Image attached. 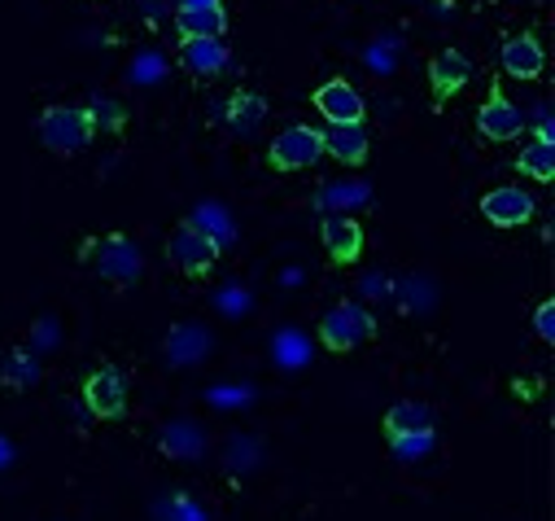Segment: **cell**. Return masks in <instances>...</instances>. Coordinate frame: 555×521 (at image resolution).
Returning a JSON list of instances; mask_svg holds the SVG:
<instances>
[{"instance_id": "obj_1", "label": "cell", "mask_w": 555, "mask_h": 521, "mask_svg": "<svg viewBox=\"0 0 555 521\" xmlns=\"http://www.w3.org/2000/svg\"><path fill=\"white\" fill-rule=\"evenodd\" d=\"M92 137H96V123H92V114L83 105H49L40 114V141L62 158L79 154Z\"/></svg>"}, {"instance_id": "obj_2", "label": "cell", "mask_w": 555, "mask_h": 521, "mask_svg": "<svg viewBox=\"0 0 555 521\" xmlns=\"http://www.w3.org/2000/svg\"><path fill=\"white\" fill-rule=\"evenodd\" d=\"M376 338V316L363 303H337L324 320H320V346L333 355H346L363 342Z\"/></svg>"}, {"instance_id": "obj_3", "label": "cell", "mask_w": 555, "mask_h": 521, "mask_svg": "<svg viewBox=\"0 0 555 521\" xmlns=\"http://www.w3.org/2000/svg\"><path fill=\"white\" fill-rule=\"evenodd\" d=\"M167 258H171L176 272H184V277L197 281V277H206L219 264V241L210 232L193 228V224H180L171 232V241H167Z\"/></svg>"}, {"instance_id": "obj_4", "label": "cell", "mask_w": 555, "mask_h": 521, "mask_svg": "<svg viewBox=\"0 0 555 521\" xmlns=\"http://www.w3.org/2000/svg\"><path fill=\"white\" fill-rule=\"evenodd\" d=\"M83 404L96 421H122L127 417V377L114 364H96L83 377Z\"/></svg>"}, {"instance_id": "obj_5", "label": "cell", "mask_w": 555, "mask_h": 521, "mask_svg": "<svg viewBox=\"0 0 555 521\" xmlns=\"http://www.w3.org/2000/svg\"><path fill=\"white\" fill-rule=\"evenodd\" d=\"M267 158H271L275 171H307V167H315L324 158L320 132H315V127H307V123H294V127H285V132L271 141Z\"/></svg>"}, {"instance_id": "obj_6", "label": "cell", "mask_w": 555, "mask_h": 521, "mask_svg": "<svg viewBox=\"0 0 555 521\" xmlns=\"http://www.w3.org/2000/svg\"><path fill=\"white\" fill-rule=\"evenodd\" d=\"M315 110L324 114V123H363L367 114V101L359 97V88L350 79H328L315 88Z\"/></svg>"}, {"instance_id": "obj_7", "label": "cell", "mask_w": 555, "mask_h": 521, "mask_svg": "<svg viewBox=\"0 0 555 521\" xmlns=\"http://www.w3.org/2000/svg\"><path fill=\"white\" fill-rule=\"evenodd\" d=\"M520 127H525V114L503 97V88L494 84L490 88V97L481 101V110H477V132L486 137V141H512V137H520Z\"/></svg>"}, {"instance_id": "obj_8", "label": "cell", "mask_w": 555, "mask_h": 521, "mask_svg": "<svg viewBox=\"0 0 555 521\" xmlns=\"http://www.w3.org/2000/svg\"><path fill=\"white\" fill-rule=\"evenodd\" d=\"M320 241H324V250H328L333 264L350 268V264H359V254H363V224L350 219V215H324Z\"/></svg>"}, {"instance_id": "obj_9", "label": "cell", "mask_w": 555, "mask_h": 521, "mask_svg": "<svg viewBox=\"0 0 555 521\" xmlns=\"http://www.w3.org/2000/svg\"><path fill=\"white\" fill-rule=\"evenodd\" d=\"M320 145H324V154H333L346 167H363L367 154H372V141H367L363 123H328L320 132Z\"/></svg>"}, {"instance_id": "obj_10", "label": "cell", "mask_w": 555, "mask_h": 521, "mask_svg": "<svg viewBox=\"0 0 555 521\" xmlns=\"http://www.w3.org/2000/svg\"><path fill=\"white\" fill-rule=\"evenodd\" d=\"M481 215L494 224V228H520L533 219V198L516 185H503V189H490L481 198Z\"/></svg>"}, {"instance_id": "obj_11", "label": "cell", "mask_w": 555, "mask_h": 521, "mask_svg": "<svg viewBox=\"0 0 555 521\" xmlns=\"http://www.w3.org/2000/svg\"><path fill=\"white\" fill-rule=\"evenodd\" d=\"M380 430H385L389 443L406 439V434H438V417H434V408L425 399H402L380 417Z\"/></svg>"}, {"instance_id": "obj_12", "label": "cell", "mask_w": 555, "mask_h": 521, "mask_svg": "<svg viewBox=\"0 0 555 521\" xmlns=\"http://www.w3.org/2000/svg\"><path fill=\"white\" fill-rule=\"evenodd\" d=\"M503 71L512 75V79H538L542 71H546V49L538 45V36H529V31H520V36H512L507 45H503Z\"/></svg>"}, {"instance_id": "obj_13", "label": "cell", "mask_w": 555, "mask_h": 521, "mask_svg": "<svg viewBox=\"0 0 555 521\" xmlns=\"http://www.w3.org/2000/svg\"><path fill=\"white\" fill-rule=\"evenodd\" d=\"M473 79V62L460 53V49H442L429 66V84H434V101H447L455 97L464 84Z\"/></svg>"}, {"instance_id": "obj_14", "label": "cell", "mask_w": 555, "mask_h": 521, "mask_svg": "<svg viewBox=\"0 0 555 521\" xmlns=\"http://www.w3.org/2000/svg\"><path fill=\"white\" fill-rule=\"evenodd\" d=\"M176 27L180 40H219L228 31V10L219 5H193V10H176Z\"/></svg>"}, {"instance_id": "obj_15", "label": "cell", "mask_w": 555, "mask_h": 521, "mask_svg": "<svg viewBox=\"0 0 555 521\" xmlns=\"http://www.w3.org/2000/svg\"><path fill=\"white\" fill-rule=\"evenodd\" d=\"M158 447H163V456H171V460H197V456L206 452V434H202V425H193V421H167L163 434H158Z\"/></svg>"}, {"instance_id": "obj_16", "label": "cell", "mask_w": 555, "mask_h": 521, "mask_svg": "<svg viewBox=\"0 0 555 521\" xmlns=\"http://www.w3.org/2000/svg\"><path fill=\"white\" fill-rule=\"evenodd\" d=\"M180 62L193 75L210 79V75H219L228 66V49H223V40H180Z\"/></svg>"}, {"instance_id": "obj_17", "label": "cell", "mask_w": 555, "mask_h": 521, "mask_svg": "<svg viewBox=\"0 0 555 521\" xmlns=\"http://www.w3.org/2000/svg\"><path fill=\"white\" fill-rule=\"evenodd\" d=\"M206 351H210V333H206L202 325H176V329L167 333V355H171V364H202Z\"/></svg>"}, {"instance_id": "obj_18", "label": "cell", "mask_w": 555, "mask_h": 521, "mask_svg": "<svg viewBox=\"0 0 555 521\" xmlns=\"http://www.w3.org/2000/svg\"><path fill=\"white\" fill-rule=\"evenodd\" d=\"M516 171H520L525 180L551 185V180H555V141H529V145L516 154Z\"/></svg>"}, {"instance_id": "obj_19", "label": "cell", "mask_w": 555, "mask_h": 521, "mask_svg": "<svg viewBox=\"0 0 555 521\" xmlns=\"http://www.w3.org/2000/svg\"><path fill=\"white\" fill-rule=\"evenodd\" d=\"M96 268L109 281H135V272H141V264H135V250L127 245V237H109L105 241V254L96 258Z\"/></svg>"}, {"instance_id": "obj_20", "label": "cell", "mask_w": 555, "mask_h": 521, "mask_svg": "<svg viewBox=\"0 0 555 521\" xmlns=\"http://www.w3.org/2000/svg\"><path fill=\"white\" fill-rule=\"evenodd\" d=\"M262 118H267V105H262L258 92H236V97L228 101V127H232V132L249 137V132H258Z\"/></svg>"}, {"instance_id": "obj_21", "label": "cell", "mask_w": 555, "mask_h": 521, "mask_svg": "<svg viewBox=\"0 0 555 521\" xmlns=\"http://www.w3.org/2000/svg\"><path fill=\"white\" fill-rule=\"evenodd\" d=\"M0 381L14 385V390H31L40 381V364L27 351H10L5 359H0Z\"/></svg>"}, {"instance_id": "obj_22", "label": "cell", "mask_w": 555, "mask_h": 521, "mask_svg": "<svg viewBox=\"0 0 555 521\" xmlns=\"http://www.w3.org/2000/svg\"><path fill=\"white\" fill-rule=\"evenodd\" d=\"M434 443H438V434H406V439H393L389 447L398 460H421L425 452H434Z\"/></svg>"}, {"instance_id": "obj_23", "label": "cell", "mask_w": 555, "mask_h": 521, "mask_svg": "<svg viewBox=\"0 0 555 521\" xmlns=\"http://www.w3.org/2000/svg\"><path fill=\"white\" fill-rule=\"evenodd\" d=\"M533 329H538V338L551 346L555 342V298H542L538 303V312H533Z\"/></svg>"}, {"instance_id": "obj_24", "label": "cell", "mask_w": 555, "mask_h": 521, "mask_svg": "<svg viewBox=\"0 0 555 521\" xmlns=\"http://www.w3.org/2000/svg\"><path fill=\"white\" fill-rule=\"evenodd\" d=\"M363 198H367V189H324V193H320L315 202H320V206L328 211L333 202H363Z\"/></svg>"}, {"instance_id": "obj_25", "label": "cell", "mask_w": 555, "mask_h": 521, "mask_svg": "<svg viewBox=\"0 0 555 521\" xmlns=\"http://www.w3.org/2000/svg\"><path fill=\"white\" fill-rule=\"evenodd\" d=\"M92 114V123H101V127H122V110H114V105H96V110H88Z\"/></svg>"}, {"instance_id": "obj_26", "label": "cell", "mask_w": 555, "mask_h": 521, "mask_svg": "<svg viewBox=\"0 0 555 521\" xmlns=\"http://www.w3.org/2000/svg\"><path fill=\"white\" fill-rule=\"evenodd\" d=\"M193 5H219V0H180V10H193Z\"/></svg>"}]
</instances>
